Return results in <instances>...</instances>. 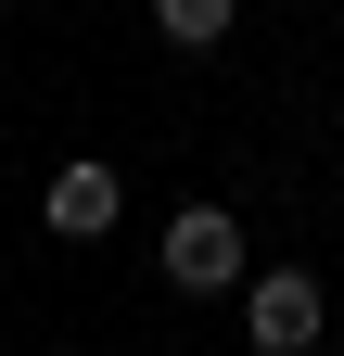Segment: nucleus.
I'll use <instances>...</instances> for the list:
<instances>
[{"mask_svg": "<svg viewBox=\"0 0 344 356\" xmlns=\"http://www.w3.org/2000/svg\"><path fill=\"white\" fill-rule=\"evenodd\" d=\"M153 267H166V293H191V305H230L255 280V242H242V216L230 204H179L153 229Z\"/></svg>", "mask_w": 344, "mask_h": 356, "instance_id": "obj_1", "label": "nucleus"}, {"mask_svg": "<svg viewBox=\"0 0 344 356\" xmlns=\"http://www.w3.org/2000/svg\"><path fill=\"white\" fill-rule=\"evenodd\" d=\"M319 331H331L319 267H255V280H242V343L255 356H319Z\"/></svg>", "mask_w": 344, "mask_h": 356, "instance_id": "obj_2", "label": "nucleus"}, {"mask_svg": "<svg viewBox=\"0 0 344 356\" xmlns=\"http://www.w3.org/2000/svg\"><path fill=\"white\" fill-rule=\"evenodd\" d=\"M115 216H127V178L102 153L52 165V191H38V229H52V242H115Z\"/></svg>", "mask_w": 344, "mask_h": 356, "instance_id": "obj_3", "label": "nucleus"}, {"mask_svg": "<svg viewBox=\"0 0 344 356\" xmlns=\"http://www.w3.org/2000/svg\"><path fill=\"white\" fill-rule=\"evenodd\" d=\"M230 26H242V0H153V38H166V51H217Z\"/></svg>", "mask_w": 344, "mask_h": 356, "instance_id": "obj_4", "label": "nucleus"}, {"mask_svg": "<svg viewBox=\"0 0 344 356\" xmlns=\"http://www.w3.org/2000/svg\"><path fill=\"white\" fill-rule=\"evenodd\" d=\"M0 13H13V0H0Z\"/></svg>", "mask_w": 344, "mask_h": 356, "instance_id": "obj_5", "label": "nucleus"}, {"mask_svg": "<svg viewBox=\"0 0 344 356\" xmlns=\"http://www.w3.org/2000/svg\"><path fill=\"white\" fill-rule=\"evenodd\" d=\"M0 356H13V343H0Z\"/></svg>", "mask_w": 344, "mask_h": 356, "instance_id": "obj_6", "label": "nucleus"}]
</instances>
